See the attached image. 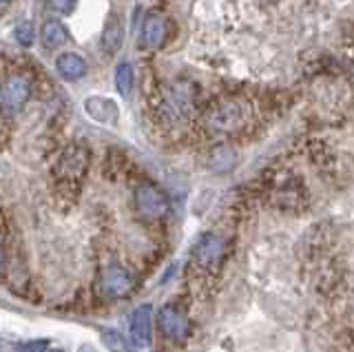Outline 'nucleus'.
Masks as SVG:
<instances>
[{
    "mask_svg": "<svg viewBox=\"0 0 354 352\" xmlns=\"http://www.w3.org/2000/svg\"><path fill=\"white\" fill-rule=\"evenodd\" d=\"M250 104L241 98H226L217 102L206 115V124L215 133H237L250 120Z\"/></svg>",
    "mask_w": 354,
    "mask_h": 352,
    "instance_id": "nucleus-1",
    "label": "nucleus"
},
{
    "mask_svg": "<svg viewBox=\"0 0 354 352\" xmlns=\"http://www.w3.org/2000/svg\"><path fill=\"white\" fill-rule=\"evenodd\" d=\"M31 98V80L27 75H9L0 84V111L7 115L18 113Z\"/></svg>",
    "mask_w": 354,
    "mask_h": 352,
    "instance_id": "nucleus-2",
    "label": "nucleus"
},
{
    "mask_svg": "<svg viewBox=\"0 0 354 352\" xmlns=\"http://www.w3.org/2000/svg\"><path fill=\"white\" fill-rule=\"evenodd\" d=\"M136 204H138V211L149 219H160L169 213V197L153 184L140 186L136 191Z\"/></svg>",
    "mask_w": 354,
    "mask_h": 352,
    "instance_id": "nucleus-3",
    "label": "nucleus"
},
{
    "mask_svg": "<svg viewBox=\"0 0 354 352\" xmlns=\"http://www.w3.org/2000/svg\"><path fill=\"white\" fill-rule=\"evenodd\" d=\"M166 111L173 118H188L195 111V93L191 91V84L175 82L166 91Z\"/></svg>",
    "mask_w": 354,
    "mask_h": 352,
    "instance_id": "nucleus-4",
    "label": "nucleus"
},
{
    "mask_svg": "<svg viewBox=\"0 0 354 352\" xmlns=\"http://www.w3.org/2000/svg\"><path fill=\"white\" fill-rule=\"evenodd\" d=\"M86 164H88V151L80 145H73L66 149L62 153V158L58 160V175L62 180L77 182L84 175Z\"/></svg>",
    "mask_w": 354,
    "mask_h": 352,
    "instance_id": "nucleus-5",
    "label": "nucleus"
},
{
    "mask_svg": "<svg viewBox=\"0 0 354 352\" xmlns=\"http://www.w3.org/2000/svg\"><path fill=\"white\" fill-rule=\"evenodd\" d=\"M166 38H169V20H166L160 12L147 14L142 23V42L147 49H160L164 47Z\"/></svg>",
    "mask_w": 354,
    "mask_h": 352,
    "instance_id": "nucleus-6",
    "label": "nucleus"
},
{
    "mask_svg": "<svg viewBox=\"0 0 354 352\" xmlns=\"http://www.w3.org/2000/svg\"><path fill=\"white\" fill-rule=\"evenodd\" d=\"M224 257V241L217 235H204L202 241L195 246V263L202 270H213L217 263Z\"/></svg>",
    "mask_w": 354,
    "mask_h": 352,
    "instance_id": "nucleus-7",
    "label": "nucleus"
},
{
    "mask_svg": "<svg viewBox=\"0 0 354 352\" xmlns=\"http://www.w3.org/2000/svg\"><path fill=\"white\" fill-rule=\"evenodd\" d=\"M55 71L62 80L66 82H75L86 75V62L80 53L75 51H66V53H60L58 58H55Z\"/></svg>",
    "mask_w": 354,
    "mask_h": 352,
    "instance_id": "nucleus-8",
    "label": "nucleus"
},
{
    "mask_svg": "<svg viewBox=\"0 0 354 352\" xmlns=\"http://www.w3.org/2000/svg\"><path fill=\"white\" fill-rule=\"evenodd\" d=\"M131 339L138 348H149L151 344V306H140L131 317Z\"/></svg>",
    "mask_w": 354,
    "mask_h": 352,
    "instance_id": "nucleus-9",
    "label": "nucleus"
},
{
    "mask_svg": "<svg viewBox=\"0 0 354 352\" xmlns=\"http://www.w3.org/2000/svg\"><path fill=\"white\" fill-rule=\"evenodd\" d=\"M160 328H162V333L169 339L180 341L188 333V322H186V317L180 311H177V308L164 306L162 313H160Z\"/></svg>",
    "mask_w": 354,
    "mask_h": 352,
    "instance_id": "nucleus-10",
    "label": "nucleus"
},
{
    "mask_svg": "<svg viewBox=\"0 0 354 352\" xmlns=\"http://www.w3.org/2000/svg\"><path fill=\"white\" fill-rule=\"evenodd\" d=\"M102 51L106 56H115V53L124 45V25H122V18L118 14H111L106 18V25L102 31Z\"/></svg>",
    "mask_w": 354,
    "mask_h": 352,
    "instance_id": "nucleus-11",
    "label": "nucleus"
},
{
    "mask_svg": "<svg viewBox=\"0 0 354 352\" xmlns=\"http://www.w3.org/2000/svg\"><path fill=\"white\" fill-rule=\"evenodd\" d=\"M133 288V277L120 266L109 268L102 275V290L109 297H127Z\"/></svg>",
    "mask_w": 354,
    "mask_h": 352,
    "instance_id": "nucleus-12",
    "label": "nucleus"
},
{
    "mask_svg": "<svg viewBox=\"0 0 354 352\" xmlns=\"http://www.w3.org/2000/svg\"><path fill=\"white\" fill-rule=\"evenodd\" d=\"M84 109L88 118H93L95 122H102V124H113L118 118V106L113 100H109V98H100V95L88 98L84 102Z\"/></svg>",
    "mask_w": 354,
    "mask_h": 352,
    "instance_id": "nucleus-13",
    "label": "nucleus"
},
{
    "mask_svg": "<svg viewBox=\"0 0 354 352\" xmlns=\"http://www.w3.org/2000/svg\"><path fill=\"white\" fill-rule=\"evenodd\" d=\"M40 40H42L44 49H58V47L64 45L66 40H69V34H66V29H64V25L60 23V20L49 18L40 29Z\"/></svg>",
    "mask_w": 354,
    "mask_h": 352,
    "instance_id": "nucleus-14",
    "label": "nucleus"
},
{
    "mask_svg": "<svg viewBox=\"0 0 354 352\" xmlns=\"http://www.w3.org/2000/svg\"><path fill=\"white\" fill-rule=\"evenodd\" d=\"M133 82H136V73L129 62H120L115 69V89L122 98H129L133 91Z\"/></svg>",
    "mask_w": 354,
    "mask_h": 352,
    "instance_id": "nucleus-15",
    "label": "nucleus"
},
{
    "mask_svg": "<svg viewBox=\"0 0 354 352\" xmlns=\"http://www.w3.org/2000/svg\"><path fill=\"white\" fill-rule=\"evenodd\" d=\"M14 36H16L20 47H31L33 40H36V29H33V23H29V20L18 23V27L14 29Z\"/></svg>",
    "mask_w": 354,
    "mask_h": 352,
    "instance_id": "nucleus-16",
    "label": "nucleus"
},
{
    "mask_svg": "<svg viewBox=\"0 0 354 352\" xmlns=\"http://www.w3.org/2000/svg\"><path fill=\"white\" fill-rule=\"evenodd\" d=\"M102 341H104V346L111 352H127L124 339H122V335L115 333V330H104V333H102Z\"/></svg>",
    "mask_w": 354,
    "mask_h": 352,
    "instance_id": "nucleus-17",
    "label": "nucleus"
},
{
    "mask_svg": "<svg viewBox=\"0 0 354 352\" xmlns=\"http://www.w3.org/2000/svg\"><path fill=\"white\" fill-rule=\"evenodd\" d=\"M75 5H77V0H47V7L51 9V12L62 14V16L71 14L75 9Z\"/></svg>",
    "mask_w": 354,
    "mask_h": 352,
    "instance_id": "nucleus-18",
    "label": "nucleus"
},
{
    "mask_svg": "<svg viewBox=\"0 0 354 352\" xmlns=\"http://www.w3.org/2000/svg\"><path fill=\"white\" fill-rule=\"evenodd\" d=\"M49 348V341L47 339H38V341H31V344L25 346V352H44Z\"/></svg>",
    "mask_w": 354,
    "mask_h": 352,
    "instance_id": "nucleus-19",
    "label": "nucleus"
},
{
    "mask_svg": "<svg viewBox=\"0 0 354 352\" xmlns=\"http://www.w3.org/2000/svg\"><path fill=\"white\" fill-rule=\"evenodd\" d=\"M7 3H9V0H0V9H5V7H7Z\"/></svg>",
    "mask_w": 354,
    "mask_h": 352,
    "instance_id": "nucleus-20",
    "label": "nucleus"
},
{
    "mask_svg": "<svg viewBox=\"0 0 354 352\" xmlns=\"http://www.w3.org/2000/svg\"><path fill=\"white\" fill-rule=\"evenodd\" d=\"M0 263H3V250H0Z\"/></svg>",
    "mask_w": 354,
    "mask_h": 352,
    "instance_id": "nucleus-21",
    "label": "nucleus"
},
{
    "mask_svg": "<svg viewBox=\"0 0 354 352\" xmlns=\"http://www.w3.org/2000/svg\"><path fill=\"white\" fill-rule=\"evenodd\" d=\"M51 352H60V350H51Z\"/></svg>",
    "mask_w": 354,
    "mask_h": 352,
    "instance_id": "nucleus-22",
    "label": "nucleus"
}]
</instances>
